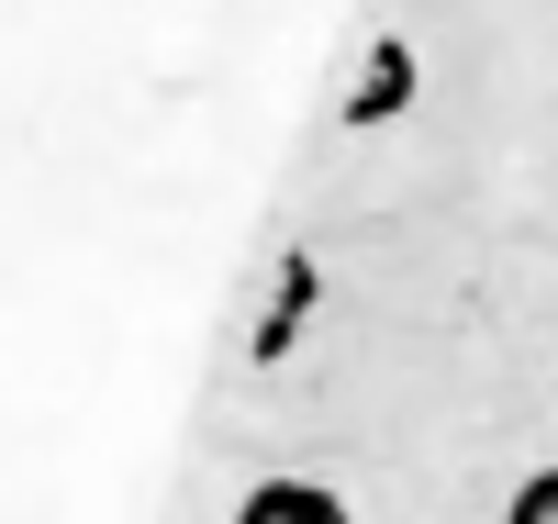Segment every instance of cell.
<instances>
[{
  "label": "cell",
  "instance_id": "6da1fadb",
  "mask_svg": "<svg viewBox=\"0 0 558 524\" xmlns=\"http://www.w3.org/2000/svg\"><path fill=\"white\" fill-rule=\"evenodd\" d=\"M235 524H347V502L324 491V480H257L235 502Z\"/></svg>",
  "mask_w": 558,
  "mask_h": 524
},
{
  "label": "cell",
  "instance_id": "7a4b0ae2",
  "mask_svg": "<svg viewBox=\"0 0 558 524\" xmlns=\"http://www.w3.org/2000/svg\"><path fill=\"white\" fill-rule=\"evenodd\" d=\"M502 524H558V468H536V480L502 502Z\"/></svg>",
  "mask_w": 558,
  "mask_h": 524
}]
</instances>
